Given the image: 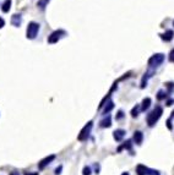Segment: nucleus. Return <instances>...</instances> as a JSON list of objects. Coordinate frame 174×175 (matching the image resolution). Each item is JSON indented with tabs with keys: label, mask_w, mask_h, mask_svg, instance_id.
I'll use <instances>...</instances> for the list:
<instances>
[{
	"label": "nucleus",
	"mask_w": 174,
	"mask_h": 175,
	"mask_svg": "<svg viewBox=\"0 0 174 175\" xmlns=\"http://www.w3.org/2000/svg\"><path fill=\"white\" fill-rule=\"evenodd\" d=\"M162 114H163V108H162L161 105H157L151 113H148V114H147V118H146V121H147L148 126L152 127V126L160 120V118L162 116Z\"/></svg>",
	"instance_id": "obj_1"
},
{
	"label": "nucleus",
	"mask_w": 174,
	"mask_h": 175,
	"mask_svg": "<svg viewBox=\"0 0 174 175\" xmlns=\"http://www.w3.org/2000/svg\"><path fill=\"white\" fill-rule=\"evenodd\" d=\"M163 61H164V54L158 53V54L152 55V56L148 59L147 65H148V68H150V69H153V70H155L156 68H158L160 65H162V64H163Z\"/></svg>",
	"instance_id": "obj_2"
},
{
	"label": "nucleus",
	"mask_w": 174,
	"mask_h": 175,
	"mask_svg": "<svg viewBox=\"0 0 174 175\" xmlns=\"http://www.w3.org/2000/svg\"><path fill=\"white\" fill-rule=\"evenodd\" d=\"M38 32H39V23H37L34 21L30 22L28 26H27V29H26V37H27V39H34L37 37Z\"/></svg>",
	"instance_id": "obj_3"
},
{
	"label": "nucleus",
	"mask_w": 174,
	"mask_h": 175,
	"mask_svg": "<svg viewBox=\"0 0 174 175\" xmlns=\"http://www.w3.org/2000/svg\"><path fill=\"white\" fill-rule=\"evenodd\" d=\"M66 36V32L64 29H58V31H54L49 37H48V43L49 44H55L60 41L61 37Z\"/></svg>",
	"instance_id": "obj_4"
},
{
	"label": "nucleus",
	"mask_w": 174,
	"mask_h": 175,
	"mask_svg": "<svg viewBox=\"0 0 174 175\" xmlns=\"http://www.w3.org/2000/svg\"><path fill=\"white\" fill-rule=\"evenodd\" d=\"M92 126H93V122H92V121H88L86 125L84 126V129L81 130L80 135L77 136V140H79V141H86L87 137L89 136V132H91Z\"/></svg>",
	"instance_id": "obj_5"
},
{
	"label": "nucleus",
	"mask_w": 174,
	"mask_h": 175,
	"mask_svg": "<svg viewBox=\"0 0 174 175\" xmlns=\"http://www.w3.org/2000/svg\"><path fill=\"white\" fill-rule=\"evenodd\" d=\"M136 173H137V175H160L157 170L150 169V168L145 167L144 164H139L136 167Z\"/></svg>",
	"instance_id": "obj_6"
},
{
	"label": "nucleus",
	"mask_w": 174,
	"mask_h": 175,
	"mask_svg": "<svg viewBox=\"0 0 174 175\" xmlns=\"http://www.w3.org/2000/svg\"><path fill=\"white\" fill-rule=\"evenodd\" d=\"M155 72H156V70H153V69H150L148 71H146V72H145V75H144L142 80H141V88H145L146 86H147V81H148V79H150V77H152V76L155 75Z\"/></svg>",
	"instance_id": "obj_7"
},
{
	"label": "nucleus",
	"mask_w": 174,
	"mask_h": 175,
	"mask_svg": "<svg viewBox=\"0 0 174 175\" xmlns=\"http://www.w3.org/2000/svg\"><path fill=\"white\" fill-rule=\"evenodd\" d=\"M54 159H55V156H54V154H52V156H49V157H45L44 159H42V161L38 163V168H39V169H44V168H45L48 164H50Z\"/></svg>",
	"instance_id": "obj_8"
},
{
	"label": "nucleus",
	"mask_w": 174,
	"mask_h": 175,
	"mask_svg": "<svg viewBox=\"0 0 174 175\" xmlns=\"http://www.w3.org/2000/svg\"><path fill=\"white\" fill-rule=\"evenodd\" d=\"M22 23V15L21 14H14L11 16V25L15 27H20Z\"/></svg>",
	"instance_id": "obj_9"
},
{
	"label": "nucleus",
	"mask_w": 174,
	"mask_h": 175,
	"mask_svg": "<svg viewBox=\"0 0 174 175\" xmlns=\"http://www.w3.org/2000/svg\"><path fill=\"white\" fill-rule=\"evenodd\" d=\"M125 130H123V129H117L114 132H113V137H114V140L117 141V142H120L124 137H125Z\"/></svg>",
	"instance_id": "obj_10"
},
{
	"label": "nucleus",
	"mask_w": 174,
	"mask_h": 175,
	"mask_svg": "<svg viewBox=\"0 0 174 175\" xmlns=\"http://www.w3.org/2000/svg\"><path fill=\"white\" fill-rule=\"evenodd\" d=\"M160 36H161V38H162L164 42H171L174 37V32H173V29H167L164 33H162V34H160Z\"/></svg>",
	"instance_id": "obj_11"
},
{
	"label": "nucleus",
	"mask_w": 174,
	"mask_h": 175,
	"mask_svg": "<svg viewBox=\"0 0 174 175\" xmlns=\"http://www.w3.org/2000/svg\"><path fill=\"white\" fill-rule=\"evenodd\" d=\"M134 141H135L136 145L140 146L142 143V141H144V134L141 131H135L134 132Z\"/></svg>",
	"instance_id": "obj_12"
},
{
	"label": "nucleus",
	"mask_w": 174,
	"mask_h": 175,
	"mask_svg": "<svg viewBox=\"0 0 174 175\" xmlns=\"http://www.w3.org/2000/svg\"><path fill=\"white\" fill-rule=\"evenodd\" d=\"M99 125H101V127H110L112 126V118H110V115H107L103 120H101Z\"/></svg>",
	"instance_id": "obj_13"
},
{
	"label": "nucleus",
	"mask_w": 174,
	"mask_h": 175,
	"mask_svg": "<svg viewBox=\"0 0 174 175\" xmlns=\"http://www.w3.org/2000/svg\"><path fill=\"white\" fill-rule=\"evenodd\" d=\"M11 4H12V1L11 0H5L4 1V4H2V6H1V11L2 12H9L10 11V9H11Z\"/></svg>",
	"instance_id": "obj_14"
},
{
	"label": "nucleus",
	"mask_w": 174,
	"mask_h": 175,
	"mask_svg": "<svg viewBox=\"0 0 174 175\" xmlns=\"http://www.w3.org/2000/svg\"><path fill=\"white\" fill-rule=\"evenodd\" d=\"M150 105H151V98H145L144 100H142V105H141V110L142 111H145L146 109H148L150 108Z\"/></svg>",
	"instance_id": "obj_15"
},
{
	"label": "nucleus",
	"mask_w": 174,
	"mask_h": 175,
	"mask_svg": "<svg viewBox=\"0 0 174 175\" xmlns=\"http://www.w3.org/2000/svg\"><path fill=\"white\" fill-rule=\"evenodd\" d=\"M113 108H114V103H113L112 100H109V102H108V104H107V105L104 107V109H103V115H107V114H108Z\"/></svg>",
	"instance_id": "obj_16"
},
{
	"label": "nucleus",
	"mask_w": 174,
	"mask_h": 175,
	"mask_svg": "<svg viewBox=\"0 0 174 175\" xmlns=\"http://www.w3.org/2000/svg\"><path fill=\"white\" fill-rule=\"evenodd\" d=\"M124 148H125V150H131V140H128L126 142H124V145L118 148V152H120V151L124 150Z\"/></svg>",
	"instance_id": "obj_17"
},
{
	"label": "nucleus",
	"mask_w": 174,
	"mask_h": 175,
	"mask_svg": "<svg viewBox=\"0 0 174 175\" xmlns=\"http://www.w3.org/2000/svg\"><path fill=\"white\" fill-rule=\"evenodd\" d=\"M49 1H50V0H38L37 6H38L39 9H42V10H44L45 6H48V2H49Z\"/></svg>",
	"instance_id": "obj_18"
},
{
	"label": "nucleus",
	"mask_w": 174,
	"mask_h": 175,
	"mask_svg": "<svg viewBox=\"0 0 174 175\" xmlns=\"http://www.w3.org/2000/svg\"><path fill=\"white\" fill-rule=\"evenodd\" d=\"M139 111H140V105L136 104V105L132 108V110H131V116H132V118H136V116L139 115Z\"/></svg>",
	"instance_id": "obj_19"
},
{
	"label": "nucleus",
	"mask_w": 174,
	"mask_h": 175,
	"mask_svg": "<svg viewBox=\"0 0 174 175\" xmlns=\"http://www.w3.org/2000/svg\"><path fill=\"white\" fill-rule=\"evenodd\" d=\"M166 98H167V93L164 94V92H163V91H160V92H158V94H157V99H158V100H161V99H166Z\"/></svg>",
	"instance_id": "obj_20"
},
{
	"label": "nucleus",
	"mask_w": 174,
	"mask_h": 175,
	"mask_svg": "<svg viewBox=\"0 0 174 175\" xmlns=\"http://www.w3.org/2000/svg\"><path fill=\"white\" fill-rule=\"evenodd\" d=\"M123 118H124V111H123V110H119V111H118V114L115 115V119H117V121L121 120Z\"/></svg>",
	"instance_id": "obj_21"
},
{
	"label": "nucleus",
	"mask_w": 174,
	"mask_h": 175,
	"mask_svg": "<svg viewBox=\"0 0 174 175\" xmlns=\"http://www.w3.org/2000/svg\"><path fill=\"white\" fill-rule=\"evenodd\" d=\"M166 85V87L169 89V92H172L174 88V82H167V84H164Z\"/></svg>",
	"instance_id": "obj_22"
},
{
	"label": "nucleus",
	"mask_w": 174,
	"mask_h": 175,
	"mask_svg": "<svg viewBox=\"0 0 174 175\" xmlns=\"http://www.w3.org/2000/svg\"><path fill=\"white\" fill-rule=\"evenodd\" d=\"M168 58H169V61H171V63H174V49L171 50V53H169V56H168Z\"/></svg>",
	"instance_id": "obj_23"
},
{
	"label": "nucleus",
	"mask_w": 174,
	"mask_h": 175,
	"mask_svg": "<svg viewBox=\"0 0 174 175\" xmlns=\"http://www.w3.org/2000/svg\"><path fill=\"white\" fill-rule=\"evenodd\" d=\"M84 175H91V168L89 167H85L84 168Z\"/></svg>",
	"instance_id": "obj_24"
},
{
	"label": "nucleus",
	"mask_w": 174,
	"mask_h": 175,
	"mask_svg": "<svg viewBox=\"0 0 174 175\" xmlns=\"http://www.w3.org/2000/svg\"><path fill=\"white\" fill-rule=\"evenodd\" d=\"M167 126H168V129H169V130H172V129H173V126H172V118L167 120Z\"/></svg>",
	"instance_id": "obj_25"
},
{
	"label": "nucleus",
	"mask_w": 174,
	"mask_h": 175,
	"mask_svg": "<svg viewBox=\"0 0 174 175\" xmlns=\"http://www.w3.org/2000/svg\"><path fill=\"white\" fill-rule=\"evenodd\" d=\"M4 26H5V20H4L2 17H0V29H1Z\"/></svg>",
	"instance_id": "obj_26"
},
{
	"label": "nucleus",
	"mask_w": 174,
	"mask_h": 175,
	"mask_svg": "<svg viewBox=\"0 0 174 175\" xmlns=\"http://www.w3.org/2000/svg\"><path fill=\"white\" fill-rule=\"evenodd\" d=\"M173 103H174V99H171V100H167V103H166V105H168V107H169V105H172Z\"/></svg>",
	"instance_id": "obj_27"
},
{
	"label": "nucleus",
	"mask_w": 174,
	"mask_h": 175,
	"mask_svg": "<svg viewBox=\"0 0 174 175\" xmlns=\"http://www.w3.org/2000/svg\"><path fill=\"white\" fill-rule=\"evenodd\" d=\"M60 170H61V167H59V168H57V170H55V174H60Z\"/></svg>",
	"instance_id": "obj_28"
},
{
	"label": "nucleus",
	"mask_w": 174,
	"mask_h": 175,
	"mask_svg": "<svg viewBox=\"0 0 174 175\" xmlns=\"http://www.w3.org/2000/svg\"><path fill=\"white\" fill-rule=\"evenodd\" d=\"M25 175H38V173H33V174H31V173H25Z\"/></svg>",
	"instance_id": "obj_29"
},
{
	"label": "nucleus",
	"mask_w": 174,
	"mask_h": 175,
	"mask_svg": "<svg viewBox=\"0 0 174 175\" xmlns=\"http://www.w3.org/2000/svg\"><path fill=\"white\" fill-rule=\"evenodd\" d=\"M121 175H129V173H123Z\"/></svg>",
	"instance_id": "obj_30"
},
{
	"label": "nucleus",
	"mask_w": 174,
	"mask_h": 175,
	"mask_svg": "<svg viewBox=\"0 0 174 175\" xmlns=\"http://www.w3.org/2000/svg\"><path fill=\"white\" fill-rule=\"evenodd\" d=\"M10 175H18V174H15V173H11Z\"/></svg>",
	"instance_id": "obj_31"
},
{
	"label": "nucleus",
	"mask_w": 174,
	"mask_h": 175,
	"mask_svg": "<svg viewBox=\"0 0 174 175\" xmlns=\"http://www.w3.org/2000/svg\"><path fill=\"white\" fill-rule=\"evenodd\" d=\"M173 26H174V21H173Z\"/></svg>",
	"instance_id": "obj_32"
}]
</instances>
